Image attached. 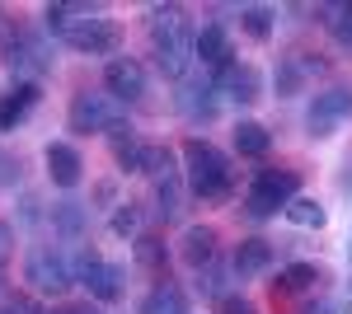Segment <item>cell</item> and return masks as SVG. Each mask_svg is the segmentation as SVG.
Returning a JSON list of instances; mask_svg holds the SVG:
<instances>
[{
	"mask_svg": "<svg viewBox=\"0 0 352 314\" xmlns=\"http://www.w3.org/2000/svg\"><path fill=\"white\" fill-rule=\"evenodd\" d=\"M146 38H151V56L164 80H188L192 61H197V33L188 24V10L155 5L146 14Z\"/></svg>",
	"mask_w": 352,
	"mask_h": 314,
	"instance_id": "1",
	"label": "cell"
},
{
	"mask_svg": "<svg viewBox=\"0 0 352 314\" xmlns=\"http://www.w3.org/2000/svg\"><path fill=\"white\" fill-rule=\"evenodd\" d=\"M184 174H188V192L197 202H226L235 192V169L212 141L188 136L184 141Z\"/></svg>",
	"mask_w": 352,
	"mask_h": 314,
	"instance_id": "2",
	"label": "cell"
},
{
	"mask_svg": "<svg viewBox=\"0 0 352 314\" xmlns=\"http://www.w3.org/2000/svg\"><path fill=\"white\" fill-rule=\"evenodd\" d=\"M71 131H80V136H118V131H127V104H118L109 89H80L76 99H71Z\"/></svg>",
	"mask_w": 352,
	"mask_h": 314,
	"instance_id": "3",
	"label": "cell"
},
{
	"mask_svg": "<svg viewBox=\"0 0 352 314\" xmlns=\"http://www.w3.org/2000/svg\"><path fill=\"white\" fill-rule=\"evenodd\" d=\"M296 197H300V174L296 169H258L254 183H249V192H244V211H249L254 221H268L277 211H287Z\"/></svg>",
	"mask_w": 352,
	"mask_h": 314,
	"instance_id": "4",
	"label": "cell"
},
{
	"mask_svg": "<svg viewBox=\"0 0 352 314\" xmlns=\"http://www.w3.org/2000/svg\"><path fill=\"white\" fill-rule=\"evenodd\" d=\"M24 282L33 291H43V295H66L71 282H76V262L66 258L56 244H38L24 258Z\"/></svg>",
	"mask_w": 352,
	"mask_h": 314,
	"instance_id": "5",
	"label": "cell"
},
{
	"mask_svg": "<svg viewBox=\"0 0 352 314\" xmlns=\"http://www.w3.org/2000/svg\"><path fill=\"white\" fill-rule=\"evenodd\" d=\"M113 159L122 174H146V179H164L174 174V155L169 146H155V141H136V136H113Z\"/></svg>",
	"mask_w": 352,
	"mask_h": 314,
	"instance_id": "6",
	"label": "cell"
},
{
	"mask_svg": "<svg viewBox=\"0 0 352 314\" xmlns=\"http://www.w3.org/2000/svg\"><path fill=\"white\" fill-rule=\"evenodd\" d=\"M352 117V85H329L310 99V113H305V136L310 141H329L333 131Z\"/></svg>",
	"mask_w": 352,
	"mask_h": 314,
	"instance_id": "7",
	"label": "cell"
},
{
	"mask_svg": "<svg viewBox=\"0 0 352 314\" xmlns=\"http://www.w3.org/2000/svg\"><path fill=\"white\" fill-rule=\"evenodd\" d=\"M76 282H80L94 300L113 305V300L122 295V267H118V262H109L99 249H89V244H85L80 254H76Z\"/></svg>",
	"mask_w": 352,
	"mask_h": 314,
	"instance_id": "8",
	"label": "cell"
},
{
	"mask_svg": "<svg viewBox=\"0 0 352 314\" xmlns=\"http://www.w3.org/2000/svg\"><path fill=\"white\" fill-rule=\"evenodd\" d=\"M5 61H10V71H14L19 80H33V85H38L43 71H52V47H47L38 33L14 28V38L5 43Z\"/></svg>",
	"mask_w": 352,
	"mask_h": 314,
	"instance_id": "9",
	"label": "cell"
},
{
	"mask_svg": "<svg viewBox=\"0 0 352 314\" xmlns=\"http://www.w3.org/2000/svg\"><path fill=\"white\" fill-rule=\"evenodd\" d=\"M174 108L188 117V122H212L221 113V94H217V80H197V76H188V80H179V94H174Z\"/></svg>",
	"mask_w": 352,
	"mask_h": 314,
	"instance_id": "10",
	"label": "cell"
},
{
	"mask_svg": "<svg viewBox=\"0 0 352 314\" xmlns=\"http://www.w3.org/2000/svg\"><path fill=\"white\" fill-rule=\"evenodd\" d=\"M104 89L118 104H141L146 99V66L136 56H113L104 66Z\"/></svg>",
	"mask_w": 352,
	"mask_h": 314,
	"instance_id": "11",
	"label": "cell"
},
{
	"mask_svg": "<svg viewBox=\"0 0 352 314\" xmlns=\"http://www.w3.org/2000/svg\"><path fill=\"white\" fill-rule=\"evenodd\" d=\"M324 56L315 52H287L282 61H277V94L282 99H292V94H300V89H310L315 85V76H324Z\"/></svg>",
	"mask_w": 352,
	"mask_h": 314,
	"instance_id": "12",
	"label": "cell"
},
{
	"mask_svg": "<svg viewBox=\"0 0 352 314\" xmlns=\"http://www.w3.org/2000/svg\"><path fill=\"white\" fill-rule=\"evenodd\" d=\"M212 80H217V94H226L230 104H240V108L263 99V76H258V66H249V61H235V66H226V71L212 76Z\"/></svg>",
	"mask_w": 352,
	"mask_h": 314,
	"instance_id": "13",
	"label": "cell"
},
{
	"mask_svg": "<svg viewBox=\"0 0 352 314\" xmlns=\"http://www.w3.org/2000/svg\"><path fill=\"white\" fill-rule=\"evenodd\" d=\"M66 47H71V52H85V56H118V47H122V28L113 24L109 14H99L94 24H85L80 33H71Z\"/></svg>",
	"mask_w": 352,
	"mask_h": 314,
	"instance_id": "14",
	"label": "cell"
},
{
	"mask_svg": "<svg viewBox=\"0 0 352 314\" xmlns=\"http://www.w3.org/2000/svg\"><path fill=\"white\" fill-rule=\"evenodd\" d=\"M99 14H104L99 5H85V0H56V5H47V10H43V24H47L56 38L66 43L71 33H80L85 24H94Z\"/></svg>",
	"mask_w": 352,
	"mask_h": 314,
	"instance_id": "15",
	"label": "cell"
},
{
	"mask_svg": "<svg viewBox=\"0 0 352 314\" xmlns=\"http://www.w3.org/2000/svg\"><path fill=\"white\" fill-rule=\"evenodd\" d=\"M38 99H43V89L33 85V80H14L5 94H0V131H14L28 122V113L38 108Z\"/></svg>",
	"mask_w": 352,
	"mask_h": 314,
	"instance_id": "16",
	"label": "cell"
},
{
	"mask_svg": "<svg viewBox=\"0 0 352 314\" xmlns=\"http://www.w3.org/2000/svg\"><path fill=\"white\" fill-rule=\"evenodd\" d=\"M43 159H47V179H52L56 188H80V179H85V159H80V150L71 146V141H52L47 150H43Z\"/></svg>",
	"mask_w": 352,
	"mask_h": 314,
	"instance_id": "17",
	"label": "cell"
},
{
	"mask_svg": "<svg viewBox=\"0 0 352 314\" xmlns=\"http://www.w3.org/2000/svg\"><path fill=\"white\" fill-rule=\"evenodd\" d=\"M217 244H221V235L212 230V225H188L184 239H179V258H184V267L202 272V267L217 262Z\"/></svg>",
	"mask_w": 352,
	"mask_h": 314,
	"instance_id": "18",
	"label": "cell"
},
{
	"mask_svg": "<svg viewBox=\"0 0 352 314\" xmlns=\"http://www.w3.org/2000/svg\"><path fill=\"white\" fill-rule=\"evenodd\" d=\"M272 244L268 239H240V249H235V258H230V272L240 277V282H254V277H263L272 267Z\"/></svg>",
	"mask_w": 352,
	"mask_h": 314,
	"instance_id": "19",
	"label": "cell"
},
{
	"mask_svg": "<svg viewBox=\"0 0 352 314\" xmlns=\"http://www.w3.org/2000/svg\"><path fill=\"white\" fill-rule=\"evenodd\" d=\"M197 61L202 66H212V71H226V66H235V47H230V33L221 24H207L197 33Z\"/></svg>",
	"mask_w": 352,
	"mask_h": 314,
	"instance_id": "20",
	"label": "cell"
},
{
	"mask_svg": "<svg viewBox=\"0 0 352 314\" xmlns=\"http://www.w3.org/2000/svg\"><path fill=\"white\" fill-rule=\"evenodd\" d=\"M320 282H324V267H315V262H292V267L277 272L272 300H287V295H300V291H315Z\"/></svg>",
	"mask_w": 352,
	"mask_h": 314,
	"instance_id": "21",
	"label": "cell"
},
{
	"mask_svg": "<svg viewBox=\"0 0 352 314\" xmlns=\"http://www.w3.org/2000/svg\"><path fill=\"white\" fill-rule=\"evenodd\" d=\"M141 314H188L184 291L174 287V282H155V287H151V295L141 300Z\"/></svg>",
	"mask_w": 352,
	"mask_h": 314,
	"instance_id": "22",
	"label": "cell"
},
{
	"mask_svg": "<svg viewBox=\"0 0 352 314\" xmlns=\"http://www.w3.org/2000/svg\"><path fill=\"white\" fill-rule=\"evenodd\" d=\"M268 146H272V136H268L263 122H240V127H235V150H240V155L263 159V155H268Z\"/></svg>",
	"mask_w": 352,
	"mask_h": 314,
	"instance_id": "23",
	"label": "cell"
},
{
	"mask_svg": "<svg viewBox=\"0 0 352 314\" xmlns=\"http://www.w3.org/2000/svg\"><path fill=\"white\" fill-rule=\"evenodd\" d=\"M155 211H160L164 221H179V211H184V183H179V174L155 179Z\"/></svg>",
	"mask_w": 352,
	"mask_h": 314,
	"instance_id": "24",
	"label": "cell"
},
{
	"mask_svg": "<svg viewBox=\"0 0 352 314\" xmlns=\"http://www.w3.org/2000/svg\"><path fill=\"white\" fill-rule=\"evenodd\" d=\"M141 221H146V207H141V202H118L113 216H109V230L118 239H136L141 235Z\"/></svg>",
	"mask_w": 352,
	"mask_h": 314,
	"instance_id": "25",
	"label": "cell"
},
{
	"mask_svg": "<svg viewBox=\"0 0 352 314\" xmlns=\"http://www.w3.org/2000/svg\"><path fill=\"white\" fill-rule=\"evenodd\" d=\"M282 216H287L292 225H300V230H324V221H329V211L320 207L315 197H296V202L282 211Z\"/></svg>",
	"mask_w": 352,
	"mask_h": 314,
	"instance_id": "26",
	"label": "cell"
},
{
	"mask_svg": "<svg viewBox=\"0 0 352 314\" xmlns=\"http://www.w3.org/2000/svg\"><path fill=\"white\" fill-rule=\"evenodd\" d=\"M136 262L146 267V272H164V262H169V254H164V239L160 235H136Z\"/></svg>",
	"mask_w": 352,
	"mask_h": 314,
	"instance_id": "27",
	"label": "cell"
},
{
	"mask_svg": "<svg viewBox=\"0 0 352 314\" xmlns=\"http://www.w3.org/2000/svg\"><path fill=\"white\" fill-rule=\"evenodd\" d=\"M240 19H244V33H249L254 43H268L272 38V10L268 5H244Z\"/></svg>",
	"mask_w": 352,
	"mask_h": 314,
	"instance_id": "28",
	"label": "cell"
},
{
	"mask_svg": "<svg viewBox=\"0 0 352 314\" xmlns=\"http://www.w3.org/2000/svg\"><path fill=\"white\" fill-rule=\"evenodd\" d=\"M52 230L56 235H80L85 230V207L80 202H56L52 207Z\"/></svg>",
	"mask_w": 352,
	"mask_h": 314,
	"instance_id": "29",
	"label": "cell"
},
{
	"mask_svg": "<svg viewBox=\"0 0 352 314\" xmlns=\"http://www.w3.org/2000/svg\"><path fill=\"white\" fill-rule=\"evenodd\" d=\"M324 14H329L324 19L329 38H333L338 47H352V5H329Z\"/></svg>",
	"mask_w": 352,
	"mask_h": 314,
	"instance_id": "30",
	"label": "cell"
},
{
	"mask_svg": "<svg viewBox=\"0 0 352 314\" xmlns=\"http://www.w3.org/2000/svg\"><path fill=\"white\" fill-rule=\"evenodd\" d=\"M217 314H258V305H254L249 295H221Z\"/></svg>",
	"mask_w": 352,
	"mask_h": 314,
	"instance_id": "31",
	"label": "cell"
},
{
	"mask_svg": "<svg viewBox=\"0 0 352 314\" xmlns=\"http://www.w3.org/2000/svg\"><path fill=\"white\" fill-rule=\"evenodd\" d=\"M14 183H19V159L0 150V188H14Z\"/></svg>",
	"mask_w": 352,
	"mask_h": 314,
	"instance_id": "32",
	"label": "cell"
},
{
	"mask_svg": "<svg viewBox=\"0 0 352 314\" xmlns=\"http://www.w3.org/2000/svg\"><path fill=\"white\" fill-rule=\"evenodd\" d=\"M0 314H43V310H38L33 300H24V295H14V300H5V305H0Z\"/></svg>",
	"mask_w": 352,
	"mask_h": 314,
	"instance_id": "33",
	"label": "cell"
},
{
	"mask_svg": "<svg viewBox=\"0 0 352 314\" xmlns=\"http://www.w3.org/2000/svg\"><path fill=\"white\" fill-rule=\"evenodd\" d=\"M10 254H14V230H10V225L0 221V267L10 262Z\"/></svg>",
	"mask_w": 352,
	"mask_h": 314,
	"instance_id": "34",
	"label": "cell"
},
{
	"mask_svg": "<svg viewBox=\"0 0 352 314\" xmlns=\"http://www.w3.org/2000/svg\"><path fill=\"white\" fill-rule=\"evenodd\" d=\"M300 314H338V310H333L329 300H315V305H305V310H300Z\"/></svg>",
	"mask_w": 352,
	"mask_h": 314,
	"instance_id": "35",
	"label": "cell"
},
{
	"mask_svg": "<svg viewBox=\"0 0 352 314\" xmlns=\"http://www.w3.org/2000/svg\"><path fill=\"white\" fill-rule=\"evenodd\" d=\"M61 314H104V310H89V305H76V310H61Z\"/></svg>",
	"mask_w": 352,
	"mask_h": 314,
	"instance_id": "36",
	"label": "cell"
},
{
	"mask_svg": "<svg viewBox=\"0 0 352 314\" xmlns=\"http://www.w3.org/2000/svg\"><path fill=\"white\" fill-rule=\"evenodd\" d=\"M0 291H5V267H0Z\"/></svg>",
	"mask_w": 352,
	"mask_h": 314,
	"instance_id": "37",
	"label": "cell"
},
{
	"mask_svg": "<svg viewBox=\"0 0 352 314\" xmlns=\"http://www.w3.org/2000/svg\"><path fill=\"white\" fill-rule=\"evenodd\" d=\"M348 258H352V239H348Z\"/></svg>",
	"mask_w": 352,
	"mask_h": 314,
	"instance_id": "38",
	"label": "cell"
},
{
	"mask_svg": "<svg viewBox=\"0 0 352 314\" xmlns=\"http://www.w3.org/2000/svg\"><path fill=\"white\" fill-rule=\"evenodd\" d=\"M348 295H352V282H348Z\"/></svg>",
	"mask_w": 352,
	"mask_h": 314,
	"instance_id": "39",
	"label": "cell"
}]
</instances>
